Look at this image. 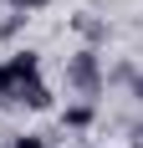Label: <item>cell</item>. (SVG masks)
Returning <instances> with one entry per match:
<instances>
[{
    "label": "cell",
    "instance_id": "obj_1",
    "mask_svg": "<svg viewBox=\"0 0 143 148\" xmlns=\"http://www.w3.org/2000/svg\"><path fill=\"white\" fill-rule=\"evenodd\" d=\"M97 51H77L72 56V66H67V82L72 87H82V92H97Z\"/></svg>",
    "mask_w": 143,
    "mask_h": 148
},
{
    "label": "cell",
    "instance_id": "obj_2",
    "mask_svg": "<svg viewBox=\"0 0 143 148\" xmlns=\"http://www.w3.org/2000/svg\"><path fill=\"white\" fill-rule=\"evenodd\" d=\"M5 72H10V92H15L21 82H36V77H41V56H36V51H15V56L5 61Z\"/></svg>",
    "mask_w": 143,
    "mask_h": 148
},
{
    "label": "cell",
    "instance_id": "obj_3",
    "mask_svg": "<svg viewBox=\"0 0 143 148\" xmlns=\"http://www.w3.org/2000/svg\"><path fill=\"white\" fill-rule=\"evenodd\" d=\"M10 97H15L21 107H31V112H41V107H51V87H46L41 77H36V82H21V87H15Z\"/></svg>",
    "mask_w": 143,
    "mask_h": 148
},
{
    "label": "cell",
    "instance_id": "obj_4",
    "mask_svg": "<svg viewBox=\"0 0 143 148\" xmlns=\"http://www.w3.org/2000/svg\"><path fill=\"white\" fill-rule=\"evenodd\" d=\"M92 118H97V112H92V102H72L67 112H61V123H67V128H77V133H82V128H92Z\"/></svg>",
    "mask_w": 143,
    "mask_h": 148
},
{
    "label": "cell",
    "instance_id": "obj_5",
    "mask_svg": "<svg viewBox=\"0 0 143 148\" xmlns=\"http://www.w3.org/2000/svg\"><path fill=\"white\" fill-rule=\"evenodd\" d=\"M10 148H46V138H36V133H21Z\"/></svg>",
    "mask_w": 143,
    "mask_h": 148
},
{
    "label": "cell",
    "instance_id": "obj_6",
    "mask_svg": "<svg viewBox=\"0 0 143 148\" xmlns=\"http://www.w3.org/2000/svg\"><path fill=\"white\" fill-rule=\"evenodd\" d=\"M123 77H128V82H133V97H138V102H143V72H128V66H123Z\"/></svg>",
    "mask_w": 143,
    "mask_h": 148
},
{
    "label": "cell",
    "instance_id": "obj_7",
    "mask_svg": "<svg viewBox=\"0 0 143 148\" xmlns=\"http://www.w3.org/2000/svg\"><path fill=\"white\" fill-rule=\"evenodd\" d=\"M10 97V72H5V61H0V102Z\"/></svg>",
    "mask_w": 143,
    "mask_h": 148
},
{
    "label": "cell",
    "instance_id": "obj_8",
    "mask_svg": "<svg viewBox=\"0 0 143 148\" xmlns=\"http://www.w3.org/2000/svg\"><path fill=\"white\" fill-rule=\"evenodd\" d=\"M10 5H15V10H41L46 0H10Z\"/></svg>",
    "mask_w": 143,
    "mask_h": 148
}]
</instances>
